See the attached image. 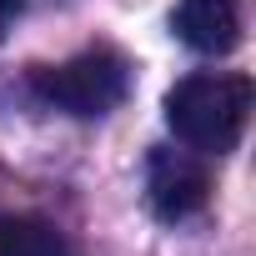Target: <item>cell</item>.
I'll return each instance as SVG.
<instances>
[{
    "instance_id": "277c9868",
    "label": "cell",
    "mask_w": 256,
    "mask_h": 256,
    "mask_svg": "<svg viewBox=\"0 0 256 256\" xmlns=\"http://www.w3.org/2000/svg\"><path fill=\"white\" fill-rule=\"evenodd\" d=\"M171 30L196 56H231L241 46V0H181Z\"/></svg>"
},
{
    "instance_id": "3957f363",
    "label": "cell",
    "mask_w": 256,
    "mask_h": 256,
    "mask_svg": "<svg viewBox=\"0 0 256 256\" xmlns=\"http://www.w3.org/2000/svg\"><path fill=\"white\" fill-rule=\"evenodd\" d=\"M146 201L161 221H186L211 201V176L201 166L196 151H176V146H156L146 161Z\"/></svg>"
},
{
    "instance_id": "7a4b0ae2",
    "label": "cell",
    "mask_w": 256,
    "mask_h": 256,
    "mask_svg": "<svg viewBox=\"0 0 256 256\" xmlns=\"http://www.w3.org/2000/svg\"><path fill=\"white\" fill-rule=\"evenodd\" d=\"M36 96L76 120H96L106 110H116L131 90V66L120 60V50L110 46H90L80 56H70L66 66H40L30 76Z\"/></svg>"
},
{
    "instance_id": "8992f818",
    "label": "cell",
    "mask_w": 256,
    "mask_h": 256,
    "mask_svg": "<svg viewBox=\"0 0 256 256\" xmlns=\"http://www.w3.org/2000/svg\"><path fill=\"white\" fill-rule=\"evenodd\" d=\"M20 10H26V0H0V36L16 26V16H20Z\"/></svg>"
},
{
    "instance_id": "6da1fadb",
    "label": "cell",
    "mask_w": 256,
    "mask_h": 256,
    "mask_svg": "<svg viewBox=\"0 0 256 256\" xmlns=\"http://www.w3.org/2000/svg\"><path fill=\"white\" fill-rule=\"evenodd\" d=\"M251 120V80L246 76H186L171 86L166 96V126L176 131L181 146L201 151V156H226L241 146Z\"/></svg>"
},
{
    "instance_id": "5b68a950",
    "label": "cell",
    "mask_w": 256,
    "mask_h": 256,
    "mask_svg": "<svg viewBox=\"0 0 256 256\" xmlns=\"http://www.w3.org/2000/svg\"><path fill=\"white\" fill-rule=\"evenodd\" d=\"M0 256H76L70 236L40 216H6L0 221Z\"/></svg>"
}]
</instances>
